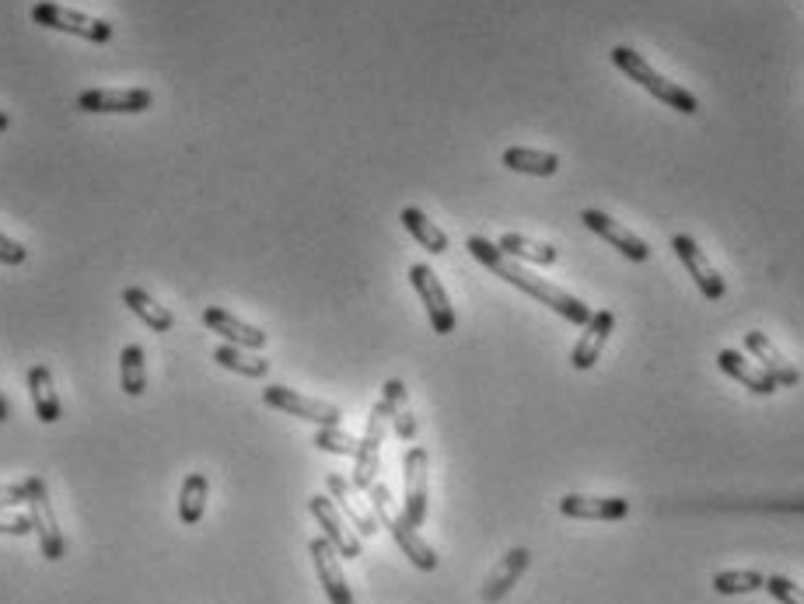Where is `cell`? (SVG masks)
Returning <instances> with one entry per match:
<instances>
[{
    "instance_id": "obj_1",
    "label": "cell",
    "mask_w": 804,
    "mask_h": 604,
    "mask_svg": "<svg viewBox=\"0 0 804 604\" xmlns=\"http://www.w3.org/2000/svg\"><path fill=\"white\" fill-rule=\"evenodd\" d=\"M466 249H469L473 259H479L494 276H500L504 283L518 286L522 294H528V298H535L539 304H546L549 311H556L559 319H567V322H574V325H588V319H592L588 304L577 301L574 294H567V290H559V286L546 283L543 276L528 273L525 265H518L510 255H504V252L494 245V241H486V238L473 234V238L466 241Z\"/></svg>"
},
{
    "instance_id": "obj_2",
    "label": "cell",
    "mask_w": 804,
    "mask_h": 604,
    "mask_svg": "<svg viewBox=\"0 0 804 604\" xmlns=\"http://www.w3.org/2000/svg\"><path fill=\"white\" fill-rule=\"evenodd\" d=\"M608 57H613L616 70H623V74H626L629 81H637L641 88H647L657 102H665L668 109H675V112H682V115H696V112H699L696 94L686 91V88H678L675 81H668V78L657 74V70L644 60V53L629 50V46H616V50L608 53Z\"/></svg>"
},
{
    "instance_id": "obj_3",
    "label": "cell",
    "mask_w": 804,
    "mask_h": 604,
    "mask_svg": "<svg viewBox=\"0 0 804 604\" xmlns=\"http://www.w3.org/2000/svg\"><path fill=\"white\" fill-rule=\"evenodd\" d=\"M371 493V506H375V514H378V521L388 527V535L396 538V545L403 548V555L406 560L417 566L420 573H434L437 570V555H434V548L420 538V531L417 527H409L406 524V517L403 514H393V496H388V486H381V482H375V486L368 490Z\"/></svg>"
},
{
    "instance_id": "obj_4",
    "label": "cell",
    "mask_w": 804,
    "mask_h": 604,
    "mask_svg": "<svg viewBox=\"0 0 804 604\" xmlns=\"http://www.w3.org/2000/svg\"><path fill=\"white\" fill-rule=\"evenodd\" d=\"M393 423V402L385 395L375 402L371 416H368V430H364V441L357 447V465H354V490H371L378 479V462H381V441L385 430Z\"/></svg>"
},
{
    "instance_id": "obj_5",
    "label": "cell",
    "mask_w": 804,
    "mask_h": 604,
    "mask_svg": "<svg viewBox=\"0 0 804 604\" xmlns=\"http://www.w3.org/2000/svg\"><path fill=\"white\" fill-rule=\"evenodd\" d=\"M29 517L36 524V535H39V548L50 563H60L63 552H67V542L60 535V524H57V514H53V500H50V490H46V479L42 475H29Z\"/></svg>"
},
{
    "instance_id": "obj_6",
    "label": "cell",
    "mask_w": 804,
    "mask_h": 604,
    "mask_svg": "<svg viewBox=\"0 0 804 604\" xmlns=\"http://www.w3.org/2000/svg\"><path fill=\"white\" fill-rule=\"evenodd\" d=\"M32 21L42 29H57V32H70V36H81L88 42H109L112 39V26L102 18H91V14H81V11H70L63 4H50V0H42V4L32 8Z\"/></svg>"
},
{
    "instance_id": "obj_7",
    "label": "cell",
    "mask_w": 804,
    "mask_h": 604,
    "mask_svg": "<svg viewBox=\"0 0 804 604\" xmlns=\"http://www.w3.org/2000/svg\"><path fill=\"white\" fill-rule=\"evenodd\" d=\"M409 283L420 294V304L427 308L430 329L437 335H451L455 332V308H451V301L445 294L441 280H437V273L430 270V265L417 262V265H409Z\"/></svg>"
},
{
    "instance_id": "obj_8",
    "label": "cell",
    "mask_w": 804,
    "mask_h": 604,
    "mask_svg": "<svg viewBox=\"0 0 804 604\" xmlns=\"http://www.w3.org/2000/svg\"><path fill=\"white\" fill-rule=\"evenodd\" d=\"M262 402L280 409L287 416H298V420H308V423H319V426H339L344 413H339L336 405L322 402V399H308L295 389H284V384H270V389H262Z\"/></svg>"
},
{
    "instance_id": "obj_9",
    "label": "cell",
    "mask_w": 804,
    "mask_h": 604,
    "mask_svg": "<svg viewBox=\"0 0 804 604\" xmlns=\"http://www.w3.org/2000/svg\"><path fill=\"white\" fill-rule=\"evenodd\" d=\"M155 105V94L148 88H91L78 94V109L81 112H119V115H133V112H148Z\"/></svg>"
},
{
    "instance_id": "obj_10",
    "label": "cell",
    "mask_w": 804,
    "mask_h": 604,
    "mask_svg": "<svg viewBox=\"0 0 804 604\" xmlns=\"http://www.w3.org/2000/svg\"><path fill=\"white\" fill-rule=\"evenodd\" d=\"M672 252L682 259V265H686V270H689V276L696 280L699 294H703L706 301H721V298L727 294L724 276L714 270L711 259L703 255V249H699V241H696V238H689V234H675V238H672Z\"/></svg>"
},
{
    "instance_id": "obj_11",
    "label": "cell",
    "mask_w": 804,
    "mask_h": 604,
    "mask_svg": "<svg viewBox=\"0 0 804 604\" xmlns=\"http://www.w3.org/2000/svg\"><path fill=\"white\" fill-rule=\"evenodd\" d=\"M403 475H406L403 517L409 527H424L427 521V451L424 447H409L403 454Z\"/></svg>"
},
{
    "instance_id": "obj_12",
    "label": "cell",
    "mask_w": 804,
    "mask_h": 604,
    "mask_svg": "<svg viewBox=\"0 0 804 604\" xmlns=\"http://www.w3.org/2000/svg\"><path fill=\"white\" fill-rule=\"evenodd\" d=\"M308 511H311L315 521H319L322 538H329L339 555H347V560H357V555H360V538L347 527V517L339 514V506L332 503V496H311V500H308Z\"/></svg>"
},
{
    "instance_id": "obj_13",
    "label": "cell",
    "mask_w": 804,
    "mask_h": 604,
    "mask_svg": "<svg viewBox=\"0 0 804 604\" xmlns=\"http://www.w3.org/2000/svg\"><path fill=\"white\" fill-rule=\"evenodd\" d=\"M311 552V563H315V573L322 580V591L329 597V604H354V591L344 576V566H339V552L332 548L329 538H315L308 545Z\"/></svg>"
},
{
    "instance_id": "obj_14",
    "label": "cell",
    "mask_w": 804,
    "mask_h": 604,
    "mask_svg": "<svg viewBox=\"0 0 804 604\" xmlns=\"http://www.w3.org/2000/svg\"><path fill=\"white\" fill-rule=\"evenodd\" d=\"M580 221H584V228H588V231H595L598 238H605L608 245H616L626 259H633V262H647V259H651L647 241L637 238L629 228H623L619 221H613L608 213H602V210H584Z\"/></svg>"
},
{
    "instance_id": "obj_15",
    "label": "cell",
    "mask_w": 804,
    "mask_h": 604,
    "mask_svg": "<svg viewBox=\"0 0 804 604\" xmlns=\"http://www.w3.org/2000/svg\"><path fill=\"white\" fill-rule=\"evenodd\" d=\"M613 332H616V315H613V311H608V308L605 311H592L588 325H584V335H580L574 353H570V364L577 371H592L598 364V356H602V350H605L608 335H613Z\"/></svg>"
},
{
    "instance_id": "obj_16",
    "label": "cell",
    "mask_w": 804,
    "mask_h": 604,
    "mask_svg": "<svg viewBox=\"0 0 804 604\" xmlns=\"http://www.w3.org/2000/svg\"><path fill=\"white\" fill-rule=\"evenodd\" d=\"M745 350L760 360V368L776 381V389H794V384L801 381V371L773 346V340L766 332H745Z\"/></svg>"
},
{
    "instance_id": "obj_17",
    "label": "cell",
    "mask_w": 804,
    "mask_h": 604,
    "mask_svg": "<svg viewBox=\"0 0 804 604\" xmlns=\"http://www.w3.org/2000/svg\"><path fill=\"white\" fill-rule=\"evenodd\" d=\"M559 514L574 521H623L629 514V503L623 496H584L570 493L559 500Z\"/></svg>"
},
{
    "instance_id": "obj_18",
    "label": "cell",
    "mask_w": 804,
    "mask_h": 604,
    "mask_svg": "<svg viewBox=\"0 0 804 604\" xmlns=\"http://www.w3.org/2000/svg\"><path fill=\"white\" fill-rule=\"evenodd\" d=\"M204 325H207L210 332H217V335H225L228 343H235V346H241V350H262L266 340H270V335H266L262 329L241 322V319L231 315V311L214 308V304L204 308Z\"/></svg>"
},
{
    "instance_id": "obj_19",
    "label": "cell",
    "mask_w": 804,
    "mask_h": 604,
    "mask_svg": "<svg viewBox=\"0 0 804 604\" xmlns=\"http://www.w3.org/2000/svg\"><path fill=\"white\" fill-rule=\"evenodd\" d=\"M532 566V552L528 548H510L504 560L497 563V570L490 573V580L483 584V601L486 604H497L510 594V587L518 584L525 576V570Z\"/></svg>"
},
{
    "instance_id": "obj_20",
    "label": "cell",
    "mask_w": 804,
    "mask_h": 604,
    "mask_svg": "<svg viewBox=\"0 0 804 604\" xmlns=\"http://www.w3.org/2000/svg\"><path fill=\"white\" fill-rule=\"evenodd\" d=\"M717 368H721L727 378L742 381L745 389L755 392V395H773V392H776V381H773L763 368H755L752 360H745L738 350H721V353H717Z\"/></svg>"
},
{
    "instance_id": "obj_21",
    "label": "cell",
    "mask_w": 804,
    "mask_h": 604,
    "mask_svg": "<svg viewBox=\"0 0 804 604\" xmlns=\"http://www.w3.org/2000/svg\"><path fill=\"white\" fill-rule=\"evenodd\" d=\"M326 486H329L332 503L339 506V511H344V517L354 521V527L360 531L364 538H371L375 531H378V521L357 503V496H354V482H347L344 475H329V479H326Z\"/></svg>"
},
{
    "instance_id": "obj_22",
    "label": "cell",
    "mask_w": 804,
    "mask_h": 604,
    "mask_svg": "<svg viewBox=\"0 0 804 604\" xmlns=\"http://www.w3.org/2000/svg\"><path fill=\"white\" fill-rule=\"evenodd\" d=\"M29 392H32L36 416L42 423H60L63 409H60V399H57V389H53V374H50V368H46V364L29 368Z\"/></svg>"
},
{
    "instance_id": "obj_23",
    "label": "cell",
    "mask_w": 804,
    "mask_h": 604,
    "mask_svg": "<svg viewBox=\"0 0 804 604\" xmlns=\"http://www.w3.org/2000/svg\"><path fill=\"white\" fill-rule=\"evenodd\" d=\"M123 304L133 311V315L148 325V329H155V332H172V325H176V319H172V311L168 308H161L148 290H140V286H127L123 290Z\"/></svg>"
},
{
    "instance_id": "obj_24",
    "label": "cell",
    "mask_w": 804,
    "mask_h": 604,
    "mask_svg": "<svg viewBox=\"0 0 804 604\" xmlns=\"http://www.w3.org/2000/svg\"><path fill=\"white\" fill-rule=\"evenodd\" d=\"M399 221H403V228H406L413 238L420 241V249H427V252H434V255H445V252H448V234L437 228L420 207H406V210L399 213Z\"/></svg>"
},
{
    "instance_id": "obj_25",
    "label": "cell",
    "mask_w": 804,
    "mask_h": 604,
    "mask_svg": "<svg viewBox=\"0 0 804 604\" xmlns=\"http://www.w3.org/2000/svg\"><path fill=\"white\" fill-rule=\"evenodd\" d=\"M510 172H522V175H539V179H549L559 172V154H549V151H532V148H507L504 158H500Z\"/></svg>"
},
{
    "instance_id": "obj_26",
    "label": "cell",
    "mask_w": 804,
    "mask_h": 604,
    "mask_svg": "<svg viewBox=\"0 0 804 604\" xmlns=\"http://www.w3.org/2000/svg\"><path fill=\"white\" fill-rule=\"evenodd\" d=\"M497 249L510 259H522V262H535V265H553L559 259V249L546 245V241H535V238H525V234H500Z\"/></svg>"
},
{
    "instance_id": "obj_27",
    "label": "cell",
    "mask_w": 804,
    "mask_h": 604,
    "mask_svg": "<svg viewBox=\"0 0 804 604\" xmlns=\"http://www.w3.org/2000/svg\"><path fill=\"white\" fill-rule=\"evenodd\" d=\"M207 493H210V479H207L204 472L186 475L182 490H179V521H182V524H200V521H204Z\"/></svg>"
},
{
    "instance_id": "obj_28",
    "label": "cell",
    "mask_w": 804,
    "mask_h": 604,
    "mask_svg": "<svg viewBox=\"0 0 804 604\" xmlns=\"http://www.w3.org/2000/svg\"><path fill=\"white\" fill-rule=\"evenodd\" d=\"M381 395L393 402V430H396V437H399V441H413V437H417V416H413L409 405H406V384H403L399 378H388Z\"/></svg>"
},
{
    "instance_id": "obj_29",
    "label": "cell",
    "mask_w": 804,
    "mask_h": 604,
    "mask_svg": "<svg viewBox=\"0 0 804 604\" xmlns=\"http://www.w3.org/2000/svg\"><path fill=\"white\" fill-rule=\"evenodd\" d=\"M119 384H123V392L130 399L143 395L148 389V371H143V350L137 343H127L119 350Z\"/></svg>"
},
{
    "instance_id": "obj_30",
    "label": "cell",
    "mask_w": 804,
    "mask_h": 604,
    "mask_svg": "<svg viewBox=\"0 0 804 604\" xmlns=\"http://www.w3.org/2000/svg\"><path fill=\"white\" fill-rule=\"evenodd\" d=\"M214 360L225 371H235L241 378H266V374H270V360H266V356H249L241 346H217Z\"/></svg>"
},
{
    "instance_id": "obj_31",
    "label": "cell",
    "mask_w": 804,
    "mask_h": 604,
    "mask_svg": "<svg viewBox=\"0 0 804 604\" xmlns=\"http://www.w3.org/2000/svg\"><path fill=\"white\" fill-rule=\"evenodd\" d=\"M766 587V576L755 570H724L714 576V591L717 594H755Z\"/></svg>"
},
{
    "instance_id": "obj_32",
    "label": "cell",
    "mask_w": 804,
    "mask_h": 604,
    "mask_svg": "<svg viewBox=\"0 0 804 604\" xmlns=\"http://www.w3.org/2000/svg\"><path fill=\"white\" fill-rule=\"evenodd\" d=\"M315 447L326 451V454H347V457H354L357 447H360V441L350 437V433H344L339 426H319V433H315Z\"/></svg>"
},
{
    "instance_id": "obj_33",
    "label": "cell",
    "mask_w": 804,
    "mask_h": 604,
    "mask_svg": "<svg viewBox=\"0 0 804 604\" xmlns=\"http://www.w3.org/2000/svg\"><path fill=\"white\" fill-rule=\"evenodd\" d=\"M766 591L780 601V604H804V591L794 584L787 576H770L766 580Z\"/></svg>"
},
{
    "instance_id": "obj_34",
    "label": "cell",
    "mask_w": 804,
    "mask_h": 604,
    "mask_svg": "<svg viewBox=\"0 0 804 604\" xmlns=\"http://www.w3.org/2000/svg\"><path fill=\"white\" fill-rule=\"evenodd\" d=\"M26 259H29V249L21 245V241L0 234V262H4V265H21Z\"/></svg>"
},
{
    "instance_id": "obj_35",
    "label": "cell",
    "mask_w": 804,
    "mask_h": 604,
    "mask_svg": "<svg viewBox=\"0 0 804 604\" xmlns=\"http://www.w3.org/2000/svg\"><path fill=\"white\" fill-rule=\"evenodd\" d=\"M36 531V524H32V517H26V514H11V517H0V535H14V538H26V535H32Z\"/></svg>"
},
{
    "instance_id": "obj_36",
    "label": "cell",
    "mask_w": 804,
    "mask_h": 604,
    "mask_svg": "<svg viewBox=\"0 0 804 604\" xmlns=\"http://www.w3.org/2000/svg\"><path fill=\"white\" fill-rule=\"evenodd\" d=\"M18 503H29V482H11V486H0V511H11Z\"/></svg>"
},
{
    "instance_id": "obj_37",
    "label": "cell",
    "mask_w": 804,
    "mask_h": 604,
    "mask_svg": "<svg viewBox=\"0 0 804 604\" xmlns=\"http://www.w3.org/2000/svg\"><path fill=\"white\" fill-rule=\"evenodd\" d=\"M8 420H11V405H8L4 392H0V423H8Z\"/></svg>"
},
{
    "instance_id": "obj_38",
    "label": "cell",
    "mask_w": 804,
    "mask_h": 604,
    "mask_svg": "<svg viewBox=\"0 0 804 604\" xmlns=\"http://www.w3.org/2000/svg\"><path fill=\"white\" fill-rule=\"evenodd\" d=\"M8 127H11V115H8V112H0V133H4Z\"/></svg>"
}]
</instances>
